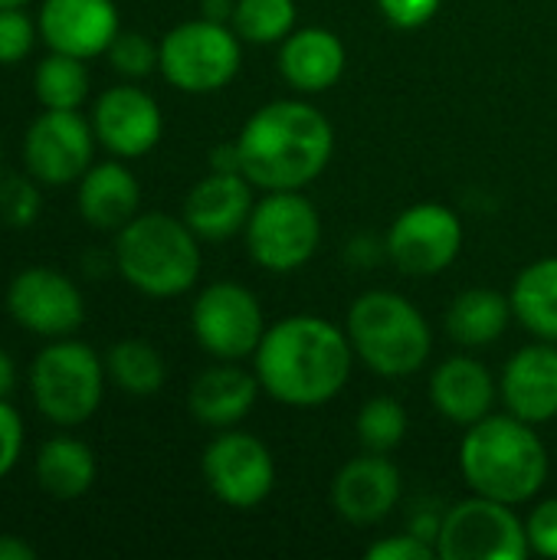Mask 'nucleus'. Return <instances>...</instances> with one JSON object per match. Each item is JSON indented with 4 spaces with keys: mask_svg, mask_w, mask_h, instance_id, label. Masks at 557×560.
Segmentation results:
<instances>
[{
    "mask_svg": "<svg viewBox=\"0 0 557 560\" xmlns=\"http://www.w3.org/2000/svg\"><path fill=\"white\" fill-rule=\"evenodd\" d=\"M512 318L509 295L496 289H466L446 308V335L460 348H486L506 335Z\"/></svg>",
    "mask_w": 557,
    "mask_h": 560,
    "instance_id": "393cba45",
    "label": "nucleus"
},
{
    "mask_svg": "<svg viewBox=\"0 0 557 560\" xmlns=\"http://www.w3.org/2000/svg\"><path fill=\"white\" fill-rule=\"evenodd\" d=\"M246 249L269 272L302 269L322 243V217L299 190H269L246 220Z\"/></svg>",
    "mask_w": 557,
    "mask_h": 560,
    "instance_id": "6e6552de",
    "label": "nucleus"
},
{
    "mask_svg": "<svg viewBox=\"0 0 557 560\" xmlns=\"http://www.w3.org/2000/svg\"><path fill=\"white\" fill-rule=\"evenodd\" d=\"M89 89H92L89 66L79 56L49 49L33 69V95L39 108H82Z\"/></svg>",
    "mask_w": 557,
    "mask_h": 560,
    "instance_id": "cd10ccee",
    "label": "nucleus"
},
{
    "mask_svg": "<svg viewBox=\"0 0 557 560\" xmlns=\"http://www.w3.org/2000/svg\"><path fill=\"white\" fill-rule=\"evenodd\" d=\"M108 66L125 75V79H144L158 69V43H151L144 33H135V30H121L112 46H108Z\"/></svg>",
    "mask_w": 557,
    "mask_h": 560,
    "instance_id": "2f4dec72",
    "label": "nucleus"
},
{
    "mask_svg": "<svg viewBox=\"0 0 557 560\" xmlns=\"http://www.w3.org/2000/svg\"><path fill=\"white\" fill-rule=\"evenodd\" d=\"M345 66H348L345 43L338 39V33L325 26L292 30L279 43V72L295 92L305 95L328 92L345 75Z\"/></svg>",
    "mask_w": 557,
    "mask_h": 560,
    "instance_id": "4be33fe9",
    "label": "nucleus"
},
{
    "mask_svg": "<svg viewBox=\"0 0 557 560\" xmlns=\"http://www.w3.org/2000/svg\"><path fill=\"white\" fill-rule=\"evenodd\" d=\"M525 532H529V548L538 558H557V499H548L532 509Z\"/></svg>",
    "mask_w": 557,
    "mask_h": 560,
    "instance_id": "f704fd0d",
    "label": "nucleus"
},
{
    "mask_svg": "<svg viewBox=\"0 0 557 560\" xmlns=\"http://www.w3.org/2000/svg\"><path fill=\"white\" fill-rule=\"evenodd\" d=\"M95 128L79 108H43L23 131V171L43 187L76 184L95 164Z\"/></svg>",
    "mask_w": 557,
    "mask_h": 560,
    "instance_id": "9d476101",
    "label": "nucleus"
},
{
    "mask_svg": "<svg viewBox=\"0 0 557 560\" xmlns=\"http://www.w3.org/2000/svg\"><path fill=\"white\" fill-rule=\"evenodd\" d=\"M529 551V532L515 505L473 492L440 518L437 555L443 560H522Z\"/></svg>",
    "mask_w": 557,
    "mask_h": 560,
    "instance_id": "1a4fd4ad",
    "label": "nucleus"
},
{
    "mask_svg": "<svg viewBox=\"0 0 557 560\" xmlns=\"http://www.w3.org/2000/svg\"><path fill=\"white\" fill-rule=\"evenodd\" d=\"M443 0H378L381 16L397 30H417L437 16Z\"/></svg>",
    "mask_w": 557,
    "mask_h": 560,
    "instance_id": "e433bc0d",
    "label": "nucleus"
},
{
    "mask_svg": "<svg viewBox=\"0 0 557 560\" xmlns=\"http://www.w3.org/2000/svg\"><path fill=\"white\" fill-rule=\"evenodd\" d=\"M233 3H236V0H204V16L220 20V23H230V16H233Z\"/></svg>",
    "mask_w": 557,
    "mask_h": 560,
    "instance_id": "ea45409f",
    "label": "nucleus"
},
{
    "mask_svg": "<svg viewBox=\"0 0 557 560\" xmlns=\"http://www.w3.org/2000/svg\"><path fill=\"white\" fill-rule=\"evenodd\" d=\"M263 384L256 374L236 368V361H223L197 374L187 390V410L197 423L210 430H233L243 423L259 397Z\"/></svg>",
    "mask_w": 557,
    "mask_h": 560,
    "instance_id": "412c9836",
    "label": "nucleus"
},
{
    "mask_svg": "<svg viewBox=\"0 0 557 560\" xmlns=\"http://www.w3.org/2000/svg\"><path fill=\"white\" fill-rule=\"evenodd\" d=\"M506 410L525 423H548L557 417V345L538 341L515 351L502 371Z\"/></svg>",
    "mask_w": 557,
    "mask_h": 560,
    "instance_id": "6ab92c4d",
    "label": "nucleus"
},
{
    "mask_svg": "<svg viewBox=\"0 0 557 560\" xmlns=\"http://www.w3.org/2000/svg\"><path fill=\"white\" fill-rule=\"evenodd\" d=\"M515 322L538 341L557 345V256L538 259L519 272L509 292Z\"/></svg>",
    "mask_w": 557,
    "mask_h": 560,
    "instance_id": "a878e982",
    "label": "nucleus"
},
{
    "mask_svg": "<svg viewBox=\"0 0 557 560\" xmlns=\"http://www.w3.org/2000/svg\"><path fill=\"white\" fill-rule=\"evenodd\" d=\"M240 171L263 190H302L332 161V121L302 98H279L256 108L240 138Z\"/></svg>",
    "mask_w": 557,
    "mask_h": 560,
    "instance_id": "f03ea898",
    "label": "nucleus"
},
{
    "mask_svg": "<svg viewBox=\"0 0 557 560\" xmlns=\"http://www.w3.org/2000/svg\"><path fill=\"white\" fill-rule=\"evenodd\" d=\"M79 217L102 233H118L141 213V184L118 161H98L76 180Z\"/></svg>",
    "mask_w": 557,
    "mask_h": 560,
    "instance_id": "aec40b11",
    "label": "nucleus"
},
{
    "mask_svg": "<svg viewBox=\"0 0 557 560\" xmlns=\"http://www.w3.org/2000/svg\"><path fill=\"white\" fill-rule=\"evenodd\" d=\"M105 358L79 338H56L36 351L26 387L36 413L53 427H82L95 417L105 394Z\"/></svg>",
    "mask_w": 557,
    "mask_h": 560,
    "instance_id": "423d86ee",
    "label": "nucleus"
},
{
    "mask_svg": "<svg viewBox=\"0 0 557 560\" xmlns=\"http://www.w3.org/2000/svg\"><path fill=\"white\" fill-rule=\"evenodd\" d=\"M39 39L36 20L26 13V7L0 10V66H16L23 62Z\"/></svg>",
    "mask_w": 557,
    "mask_h": 560,
    "instance_id": "473e14b6",
    "label": "nucleus"
},
{
    "mask_svg": "<svg viewBox=\"0 0 557 560\" xmlns=\"http://www.w3.org/2000/svg\"><path fill=\"white\" fill-rule=\"evenodd\" d=\"M13 390H16V364H13L10 351L0 345V397L10 400Z\"/></svg>",
    "mask_w": 557,
    "mask_h": 560,
    "instance_id": "58836bf2",
    "label": "nucleus"
},
{
    "mask_svg": "<svg viewBox=\"0 0 557 560\" xmlns=\"http://www.w3.org/2000/svg\"><path fill=\"white\" fill-rule=\"evenodd\" d=\"M295 20H299L295 0H236L230 26L243 43L269 46V43H282L295 30Z\"/></svg>",
    "mask_w": 557,
    "mask_h": 560,
    "instance_id": "c85d7f7f",
    "label": "nucleus"
},
{
    "mask_svg": "<svg viewBox=\"0 0 557 560\" xmlns=\"http://www.w3.org/2000/svg\"><path fill=\"white\" fill-rule=\"evenodd\" d=\"M345 331L355 354L374 374L391 381L417 374L433 351V335L420 308L387 289H374L355 299Z\"/></svg>",
    "mask_w": 557,
    "mask_h": 560,
    "instance_id": "39448f33",
    "label": "nucleus"
},
{
    "mask_svg": "<svg viewBox=\"0 0 557 560\" xmlns=\"http://www.w3.org/2000/svg\"><path fill=\"white\" fill-rule=\"evenodd\" d=\"M368 560H433L437 555V545L420 538L417 532H407V535H397V538H384L378 545H371Z\"/></svg>",
    "mask_w": 557,
    "mask_h": 560,
    "instance_id": "c9c22d12",
    "label": "nucleus"
},
{
    "mask_svg": "<svg viewBox=\"0 0 557 560\" xmlns=\"http://www.w3.org/2000/svg\"><path fill=\"white\" fill-rule=\"evenodd\" d=\"M92 128L108 154L121 161H135L158 148L164 135V115L154 95H148L135 82H121L95 98Z\"/></svg>",
    "mask_w": 557,
    "mask_h": 560,
    "instance_id": "2eb2a0df",
    "label": "nucleus"
},
{
    "mask_svg": "<svg viewBox=\"0 0 557 560\" xmlns=\"http://www.w3.org/2000/svg\"><path fill=\"white\" fill-rule=\"evenodd\" d=\"M33 0H0V10H13V7H30Z\"/></svg>",
    "mask_w": 557,
    "mask_h": 560,
    "instance_id": "a19ab883",
    "label": "nucleus"
},
{
    "mask_svg": "<svg viewBox=\"0 0 557 560\" xmlns=\"http://www.w3.org/2000/svg\"><path fill=\"white\" fill-rule=\"evenodd\" d=\"M33 472H36V486L46 495L59 502H72V499H82L95 486L98 463L85 440L56 433L36 450Z\"/></svg>",
    "mask_w": 557,
    "mask_h": 560,
    "instance_id": "b1692460",
    "label": "nucleus"
},
{
    "mask_svg": "<svg viewBox=\"0 0 557 560\" xmlns=\"http://www.w3.org/2000/svg\"><path fill=\"white\" fill-rule=\"evenodd\" d=\"M253 213V184L243 171H210L184 197V220L200 240H230L246 230Z\"/></svg>",
    "mask_w": 557,
    "mask_h": 560,
    "instance_id": "a211bd4d",
    "label": "nucleus"
},
{
    "mask_svg": "<svg viewBox=\"0 0 557 560\" xmlns=\"http://www.w3.org/2000/svg\"><path fill=\"white\" fill-rule=\"evenodd\" d=\"M36 26L46 49L89 62L108 52L112 39L121 33V16L115 0H43Z\"/></svg>",
    "mask_w": 557,
    "mask_h": 560,
    "instance_id": "dca6fc26",
    "label": "nucleus"
},
{
    "mask_svg": "<svg viewBox=\"0 0 557 560\" xmlns=\"http://www.w3.org/2000/svg\"><path fill=\"white\" fill-rule=\"evenodd\" d=\"M190 328L197 345L217 361H243L253 358L263 335L266 315L259 299L240 282H213L207 285L190 308Z\"/></svg>",
    "mask_w": 557,
    "mask_h": 560,
    "instance_id": "9b49d317",
    "label": "nucleus"
},
{
    "mask_svg": "<svg viewBox=\"0 0 557 560\" xmlns=\"http://www.w3.org/2000/svg\"><path fill=\"white\" fill-rule=\"evenodd\" d=\"M0 560H36V548L20 535H0Z\"/></svg>",
    "mask_w": 557,
    "mask_h": 560,
    "instance_id": "4c0bfd02",
    "label": "nucleus"
},
{
    "mask_svg": "<svg viewBox=\"0 0 557 560\" xmlns=\"http://www.w3.org/2000/svg\"><path fill=\"white\" fill-rule=\"evenodd\" d=\"M387 256L407 276H440L463 249V223L443 203H414L387 230Z\"/></svg>",
    "mask_w": 557,
    "mask_h": 560,
    "instance_id": "4468645a",
    "label": "nucleus"
},
{
    "mask_svg": "<svg viewBox=\"0 0 557 560\" xmlns=\"http://www.w3.org/2000/svg\"><path fill=\"white\" fill-rule=\"evenodd\" d=\"M115 269L148 299H177L200 276V236L184 217L138 213L115 233Z\"/></svg>",
    "mask_w": 557,
    "mask_h": 560,
    "instance_id": "20e7f679",
    "label": "nucleus"
},
{
    "mask_svg": "<svg viewBox=\"0 0 557 560\" xmlns=\"http://www.w3.org/2000/svg\"><path fill=\"white\" fill-rule=\"evenodd\" d=\"M105 374L108 381L131 394V397H151L164 387L167 368L161 351L144 338H121L105 351Z\"/></svg>",
    "mask_w": 557,
    "mask_h": 560,
    "instance_id": "bb28decb",
    "label": "nucleus"
},
{
    "mask_svg": "<svg viewBox=\"0 0 557 560\" xmlns=\"http://www.w3.org/2000/svg\"><path fill=\"white\" fill-rule=\"evenodd\" d=\"M256 377L263 390L299 410L335 400L355 364L348 331L318 315H292L266 328L256 354Z\"/></svg>",
    "mask_w": 557,
    "mask_h": 560,
    "instance_id": "f257e3e1",
    "label": "nucleus"
},
{
    "mask_svg": "<svg viewBox=\"0 0 557 560\" xmlns=\"http://www.w3.org/2000/svg\"><path fill=\"white\" fill-rule=\"evenodd\" d=\"M496 397H499L496 377L483 361L469 354H456L443 361L430 377V400L437 413L456 427H473L483 417H489Z\"/></svg>",
    "mask_w": 557,
    "mask_h": 560,
    "instance_id": "5701e85b",
    "label": "nucleus"
},
{
    "mask_svg": "<svg viewBox=\"0 0 557 560\" xmlns=\"http://www.w3.org/2000/svg\"><path fill=\"white\" fill-rule=\"evenodd\" d=\"M200 472L217 502L250 512L263 505L276 489V463L269 446L240 430H223L210 440L200 459Z\"/></svg>",
    "mask_w": 557,
    "mask_h": 560,
    "instance_id": "ddd939ff",
    "label": "nucleus"
},
{
    "mask_svg": "<svg viewBox=\"0 0 557 560\" xmlns=\"http://www.w3.org/2000/svg\"><path fill=\"white\" fill-rule=\"evenodd\" d=\"M23 456V417L20 410L0 397V482L16 469Z\"/></svg>",
    "mask_w": 557,
    "mask_h": 560,
    "instance_id": "72a5a7b5",
    "label": "nucleus"
},
{
    "mask_svg": "<svg viewBox=\"0 0 557 560\" xmlns=\"http://www.w3.org/2000/svg\"><path fill=\"white\" fill-rule=\"evenodd\" d=\"M404 495L401 469L381 456L364 453L345 463L332 482V505L351 525H378L384 522Z\"/></svg>",
    "mask_w": 557,
    "mask_h": 560,
    "instance_id": "f3484780",
    "label": "nucleus"
},
{
    "mask_svg": "<svg viewBox=\"0 0 557 560\" xmlns=\"http://www.w3.org/2000/svg\"><path fill=\"white\" fill-rule=\"evenodd\" d=\"M3 308L23 331L46 341L72 338L85 322V299L79 285L53 266L20 269L7 285Z\"/></svg>",
    "mask_w": 557,
    "mask_h": 560,
    "instance_id": "f8f14e48",
    "label": "nucleus"
},
{
    "mask_svg": "<svg viewBox=\"0 0 557 560\" xmlns=\"http://www.w3.org/2000/svg\"><path fill=\"white\" fill-rule=\"evenodd\" d=\"M407 410L394 400V397H374L358 410L355 420V433L364 453H394L404 440H407Z\"/></svg>",
    "mask_w": 557,
    "mask_h": 560,
    "instance_id": "c756f323",
    "label": "nucleus"
},
{
    "mask_svg": "<svg viewBox=\"0 0 557 560\" xmlns=\"http://www.w3.org/2000/svg\"><path fill=\"white\" fill-rule=\"evenodd\" d=\"M39 180L23 174H0V223L10 230H30L39 220L43 194Z\"/></svg>",
    "mask_w": 557,
    "mask_h": 560,
    "instance_id": "7c9ffc66",
    "label": "nucleus"
},
{
    "mask_svg": "<svg viewBox=\"0 0 557 560\" xmlns=\"http://www.w3.org/2000/svg\"><path fill=\"white\" fill-rule=\"evenodd\" d=\"M158 52V69L174 89L187 95H210L236 79L243 62V39L230 23L200 16L171 26L161 36Z\"/></svg>",
    "mask_w": 557,
    "mask_h": 560,
    "instance_id": "0eeeda50",
    "label": "nucleus"
},
{
    "mask_svg": "<svg viewBox=\"0 0 557 560\" xmlns=\"http://www.w3.org/2000/svg\"><path fill=\"white\" fill-rule=\"evenodd\" d=\"M548 450L535 433V423L515 413H489L466 427L460 443V472L476 495L525 505L548 482Z\"/></svg>",
    "mask_w": 557,
    "mask_h": 560,
    "instance_id": "7ed1b4c3",
    "label": "nucleus"
}]
</instances>
